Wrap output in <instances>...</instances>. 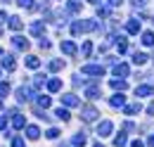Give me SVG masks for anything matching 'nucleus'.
Here are the masks:
<instances>
[{
  "instance_id": "72a5a7b5",
  "label": "nucleus",
  "mask_w": 154,
  "mask_h": 147,
  "mask_svg": "<svg viewBox=\"0 0 154 147\" xmlns=\"http://www.w3.org/2000/svg\"><path fill=\"white\" fill-rule=\"evenodd\" d=\"M147 111H149V114H154V102L149 105V107H147Z\"/></svg>"
},
{
  "instance_id": "1a4fd4ad",
  "label": "nucleus",
  "mask_w": 154,
  "mask_h": 147,
  "mask_svg": "<svg viewBox=\"0 0 154 147\" xmlns=\"http://www.w3.org/2000/svg\"><path fill=\"white\" fill-rule=\"evenodd\" d=\"M21 26H24V24H21L19 17H12V19H10V29H12V31H19Z\"/></svg>"
},
{
  "instance_id": "4468645a",
  "label": "nucleus",
  "mask_w": 154,
  "mask_h": 147,
  "mask_svg": "<svg viewBox=\"0 0 154 147\" xmlns=\"http://www.w3.org/2000/svg\"><path fill=\"white\" fill-rule=\"evenodd\" d=\"M126 31H128V33H137V31H140V24H137V21H128Z\"/></svg>"
},
{
  "instance_id": "c756f323",
  "label": "nucleus",
  "mask_w": 154,
  "mask_h": 147,
  "mask_svg": "<svg viewBox=\"0 0 154 147\" xmlns=\"http://www.w3.org/2000/svg\"><path fill=\"white\" fill-rule=\"evenodd\" d=\"M14 126H17V128L24 126V116H14Z\"/></svg>"
},
{
  "instance_id": "cd10ccee",
  "label": "nucleus",
  "mask_w": 154,
  "mask_h": 147,
  "mask_svg": "<svg viewBox=\"0 0 154 147\" xmlns=\"http://www.w3.org/2000/svg\"><path fill=\"white\" fill-rule=\"evenodd\" d=\"M29 138H38V128H36V126L29 128Z\"/></svg>"
},
{
  "instance_id": "39448f33",
  "label": "nucleus",
  "mask_w": 154,
  "mask_h": 147,
  "mask_svg": "<svg viewBox=\"0 0 154 147\" xmlns=\"http://www.w3.org/2000/svg\"><path fill=\"white\" fill-rule=\"evenodd\" d=\"M62 52H66V55H76V45H74L71 40H66V43H62Z\"/></svg>"
},
{
  "instance_id": "f03ea898",
  "label": "nucleus",
  "mask_w": 154,
  "mask_h": 147,
  "mask_svg": "<svg viewBox=\"0 0 154 147\" xmlns=\"http://www.w3.org/2000/svg\"><path fill=\"white\" fill-rule=\"evenodd\" d=\"M83 74H90V76H102L104 69L102 67H95V64H88V67H83Z\"/></svg>"
},
{
  "instance_id": "4c0bfd02",
  "label": "nucleus",
  "mask_w": 154,
  "mask_h": 147,
  "mask_svg": "<svg viewBox=\"0 0 154 147\" xmlns=\"http://www.w3.org/2000/svg\"><path fill=\"white\" fill-rule=\"evenodd\" d=\"M90 2H100V0H90Z\"/></svg>"
},
{
  "instance_id": "58836bf2",
  "label": "nucleus",
  "mask_w": 154,
  "mask_h": 147,
  "mask_svg": "<svg viewBox=\"0 0 154 147\" xmlns=\"http://www.w3.org/2000/svg\"><path fill=\"white\" fill-rule=\"evenodd\" d=\"M95 147H102V145H95Z\"/></svg>"
},
{
  "instance_id": "20e7f679",
  "label": "nucleus",
  "mask_w": 154,
  "mask_h": 147,
  "mask_svg": "<svg viewBox=\"0 0 154 147\" xmlns=\"http://www.w3.org/2000/svg\"><path fill=\"white\" fill-rule=\"evenodd\" d=\"M137 97H149V95H154V88L152 86H137Z\"/></svg>"
},
{
  "instance_id": "2eb2a0df",
  "label": "nucleus",
  "mask_w": 154,
  "mask_h": 147,
  "mask_svg": "<svg viewBox=\"0 0 154 147\" xmlns=\"http://www.w3.org/2000/svg\"><path fill=\"white\" fill-rule=\"evenodd\" d=\"M38 64H40V59H38V57H29V59H26V67H29V69H36Z\"/></svg>"
},
{
  "instance_id": "2f4dec72",
  "label": "nucleus",
  "mask_w": 154,
  "mask_h": 147,
  "mask_svg": "<svg viewBox=\"0 0 154 147\" xmlns=\"http://www.w3.org/2000/svg\"><path fill=\"white\" fill-rule=\"evenodd\" d=\"M135 7H142V5H147V0H133Z\"/></svg>"
},
{
  "instance_id": "dca6fc26",
  "label": "nucleus",
  "mask_w": 154,
  "mask_h": 147,
  "mask_svg": "<svg viewBox=\"0 0 154 147\" xmlns=\"http://www.w3.org/2000/svg\"><path fill=\"white\" fill-rule=\"evenodd\" d=\"M112 88H116V90H126V81H119V78H114V81H112Z\"/></svg>"
},
{
  "instance_id": "f257e3e1",
  "label": "nucleus",
  "mask_w": 154,
  "mask_h": 147,
  "mask_svg": "<svg viewBox=\"0 0 154 147\" xmlns=\"http://www.w3.org/2000/svg\"><path fill=\"white\" fill-rule=\"evenodd\" d=\"M109 133H112V124H109V121H102V124L97 126V135H100V138H107Z\"/></svg>"
},
{
  "instance_id": "f704fd0d",
  "label": "nucleus",
  "mask_w": 154,
  "mask_h": 147,
  "mask_svg": "<svg viewBox=\"0 0 154 147\" xmlns=\"http://www.w3.org/2000/svg\"><path fill=\"white\" fill-rule=\"evenodd\" d=\"M5 19H7V17H5V12H0V24H2V21H5Z\"/></svg>"
},
{
  "instance_id": "473e14b6",
  "label": "nucleus",
  "mask_w": 154,
  "mask_h": 147,
  "mask_svg": "<svg viewBox=\"0 0 154 147\" xmlns=\"http://www.w3.org/2000/svg\"><path fill=\"white\" fill-rule=\"evenodd\" d=\"M131 147H145V145H142L140 140H135V142H133V145H131Z\"/></svg>"
},
{
  "instance_id": "c9c22d12",
  "label": "nucleus",
  "mask_w": 154,
  "mask_h": 147,
  "mask_svg": "<svg viewBox=\"0 0 154 147\" xmlns=\"http://www.w3.org/2000/svg\"><path fill=\"white\" fill-rule=\"evenodd\" d=\"M109 2H112V5H121V0H109Z\"/></svg>"
},
{
  "instance_id": "e433bc0d",
  "label": "nucleus",
  "mask_w": 154,
  "mask_h": 147,
  "mask_svg": "<svg viewBox=\"0 0 154 147\" xmlns=\"http://www.w3.org/2000/svg\"><path fill=\"white\" fill-rule=\"evenodd\" d=\"M149 145H152V147H154V135H152V138H149Z\"/></svg>"
},
{
  "instance_id": "393cba45",
  "label": "nucleus",
  "mask_w": 154,
  "mask_h": 147,
  "mask_svg": "<svg viewBox=\"0 0 154 147\" xmlns=\"http://www.w3.org/2000/svg\"><path fill=\"white\" fill-rule=\"evenodd\" d=\"M57 116H59V119H64V121H66V119H69V111H66V109H57Z\"/></svg>"
},
{
  "instance_id": "f8f14e48",
  "label": "nucleus",
  "mask_w": 154,
  "mask_h": 147,
  "mask_svg": "<svg viewBox=\"0 0 154 147\" xmlns=\"http://www.w3.org/2000/svg\"><path fill=\"white\" fill-rule=\"evenodd\" d=\"M2 67H5L7 71H12V69H14V59H12V57L7 55V57H5V59H2Z\"/></svg>"
},
{
  "instance_id": "4be33fe9",
  "label": "nucleus",
  "mask_w": 154,
  "mask_h": 147,
  "mask_svg": "<svg viewBox=\"0 0 154 147\" xmlns=\"http://www.w3.org/2000/svg\"><path fill=\"white\" fill-rule=\"evenodd\" d=\"M128 50V43H126V38H121L119 40V52H126Z\"/></svg>"
},
{
  "instance_id": "bb28decb",
  "label": "nucleus",
  "mask_w": 154,
  "mask_h": 147,
  "mask_svg": "<svg viewBox=\"0 0 154 147\" xmlns=\"http://www.w3.org/2000/svg\"><path fill=\"white\" fill-rule=\"evenodd\" d=\"M50 69H52V71H57V69H62V62H59V59H55V62L50 64Z\"/></svg>"
},
{
  "instance_id": "f3484780",
  "label": "nucleus",
  "mask_w": 154,
  "mask_h": 147,
  "mask_svg": "<svg viewBox=\"0 0 154 147\" xmlns=\"http://www.w3.org/2000/svg\"><path fill=\"white\" fill-rule=\"evenodd\" d=\"M48 88H50L52 92H55V90H59V88H62V83H59V78H52V81L48 83Z\"/></svg>"
},
{
  "instance_id": "b1692460",
  "label": "nucleus",
  "mask_w": 154,
  "mask_h": 147,
  "mask_svg": "<svg viewBox=\"0 0 154 147\" xmlns=\"http://www.w3.org/2000/svg\"><path fill=\"white\" fill-rule=\"evenodd\" d=\"M19 5L26 7V10H31V7H33V0H19Z\"/></svg>"
},
{
  "instance_id": "412c9836",
  "label": "nucleus",
  "mask_w": 154,
  "mask_h": 147,
  "mask_svg": "<svg viewBox=\"0 0 154 147\" xmlns=\"http://www.w3.org/2000/svg\"><path fill=\"white\" fill-rule=\"evenodd\" d=\"M78 7H81L78 0H71V2H69V12H78Z\"/></svg>"
},
{
  "instance_id": "aec40b11",
  "label": "nucleus",
  "mask_w": 154,
  "mask_h": 147,
  "mask_svg": "<svg viewBox=\"0 0 154 147\" xmlns=\"http://www.w3.org/2000/svg\"><path fill=\"white\" fill-rule=\"evenodd\" d=\"M114 145H119V147H121V145H126V135H123V133L114 138Z\"/></svg>"
},
{
  "instance_id": "7c9ffc66",
  "label": "nucleus",
  "mask_w": 154,
  "mask_h": 147,
  "mask_svg": "<svg viewBox=\"0 0 154 147\" xmlns=\"http://www.w3.org/2000/svg\"><path fill=\"white\" fill-rule=\"evenodd\" d=\"M40 105H43V107H48V105H50V97H48V95H45V97H40Z\"/></svg>"
},
{
  "instance_id": "9b49d317",
  "label": "nucleus",
  "mask_w": 154,
  "mask_h": 147,
  "mask_svg": "<svg viewBox=\"0 0 154 147\" xmlns=\"http://www.w3.org/2000/svg\"><path fill=\"white\" fill-rule=\"evenodd\" d=\"M133 62H135V64H145V62H147V55H145V52H135Z\"/></svg>"
},
{
  "instance_id": "0eeeda50",
  "label": "nucleus",
  "mask_w": 154,
  "mask_h": 147,
  "mask_svg": "<svg viewBox=\"0 0 154 147\" xmlns=\"http://www.w3.org/2000/svg\"><path fill=\"white\" fill-rule=\"evenodd\" d=\"M62 102L69 105V107H76V105H78V97H74V95H62Z\"/></svg>"
},
{
  "instance_id": "7ed1b4c3",
  "label": "nucleus",
  "mask_w": 154,
  "mask_h": 147,
  "mask_svg": "<svg viewBox=\"0 0 154 147\" xmlns=\"http://www.w3.org/2000/svg\"><path fill=\"white\" fill-rule=\"evenodd\" d=\"M83 119H85V121H95L97 119V109L95 107H83Z\"/></svg>"
},
{
  "instance_id": "a211bd4d",
  "label": "nucleus",
  "mask_w": 154,
  "mask_h": 147,
  "mask_svg": "<svg viewBox=\"0 0 154 147\" xmlns=\"http://www.w3.org/2000/svg\"><path fill=\"white\" fill-rule=\"evenodd\" d=\"M40 31H43V24H40V21H36V24L31 26V33H33V36H38Z\"/></svg>"
},
{
  "instance_id": "6e6552de",
  "label": "nucleus",
  "mask_w": 154,
  "mask_h": 147,
  "mask_svg": "<svg viewBox=\"0 0 154 147\" xmlns=\"http://www.w3.org/2000/svg\"><path fill=\"white\" fill-rule=\"evenodd\" d=\"M12 43H14V48H19V50H26V48H29V40H24L21 36H17Z\"/></svg>"
},
{
  "instance_id": "ddd939ff",
  "label": "nucleus",
  "mask_w": 154,
  "mask_h": 147,
  "mask_svg": "<svg viewBox=\"0 0 154 147\" xmlns=\"http://www.w3.org/2000/svg\"><path fill=\"white\" fill-rule=\"evenodd\" d=\"M142 43H145V45H154V33H152V31L142 33Z\"/></svg>"
},
{
  "instance_id": "c85d7f7f",
  "label": "nucleus",
  "mask_w": 154,
  "mask_h": 147,
  "mask_svg": "<svg viewBox=\"0 0 154 147\" xmlns=\"http://www.w3.org/2000/svg\"><path fill=\"white\" fill-rule=\"evenodd\" d=\"M10 92V86L7 83H0V95H7Z\"/></svg>"
},
{
  "instance_id": "423d86ee",
  "label": "nucleus",
  "mask_w": 154,
  "mask_h": 147,
  "mask_svg": "<svg viewBox=\"0 0 154 147\" xmlns=\"http://www.w3.org/2000/svg\"><path fill=\"white\" fill-rule=\"evenodd\" d=\"M114 74H116V76H121V78H123V76H128V64H116V67H114Z\"/></svg>"
},
{
  "instance_id": "9d476101",
  "label": "nucleus",
  "mask_w": 154,
  "mask_h": 147,
  "mask_svg": "<svg viewBox=\"0 0 154 147\" xmlns=\"http://www.w3.org/2000/svg\"><path fill=\"white\" fill-rule=\"evenodd\" d=\"M123 102H126L123 95H114V97H112V107H123Z\"/></svg>"
},
{
  "instance_id": "6ab92c4d",
  "label": "nucleus",
  "mask_w": 154,
  "mask_h": 147,
  "mask_svg": "<svg viewBox=\"0 0 154 147\" xmlns=\"http://www.w3.org/2000/svg\"><path fill=\"white\" fill-rule=\"evenodd\" d=\"M85 95H88L90 100H95V97H100V90H97V88H88V92H85Z\"/></svg>"
},
{
  "instance_id": "5701e85b",
  "label": "nucleus",
  "mask_w": 154,
  "mask_h": 147,
  "mask_svg": "<svg viewBox=\"0 0 154 147\" xmlns=\"http://www.w3.org/2000/svg\"><path fill=\"white\" fill-rule=\"evenodd\" d=\"M74 142H76V145H85V142H88V138H85V135H76V138H74Z\"/></svg>"
},
{
  "instance_id": "a878e982",
  "label": "nucleus",
  "mask_w": 154,
  "mask_h": 147,
  "mask_svg": "<svg viewBox=\"0 0 154 147\" xmlns=\"http://www.w3.org/2000/svg\"><path fill=\"white\" fill-rule=\"evenodd\" d=\"M137 109H140V105H131V107H126V114H135Z\"/></svg>"
}]
</instances>
